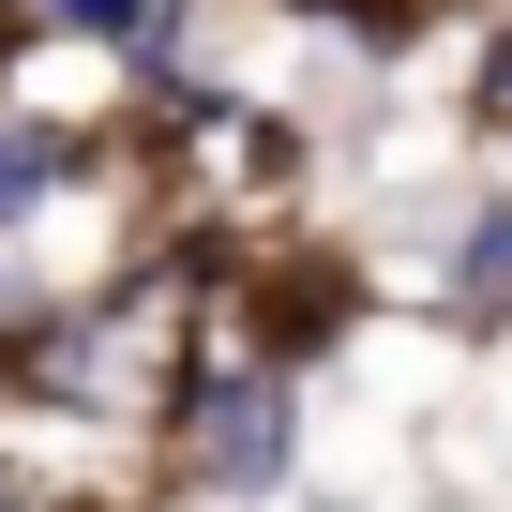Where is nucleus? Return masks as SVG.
Masks as SVG:
<instances>
[{
	"label": "nucleus",
	"instance_id": "nucleus-1",
	"mask_svg": "<svg viewBox=\"0 0 512 512\" xmlns=\"http://www.w3.org/2000/svg\"><path fill=\"white\" fill-rule=\"evenodd\" d=\"M61 16H91V31H136V0H61Z\"/></svg>",
	"mask_w": 512,
	"mask_h": 512
}]
</instances>
